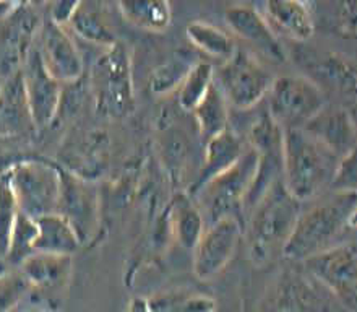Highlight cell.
Returning a JSON list of instances; mask_svg holds the SVG:
<instances>
[{
  "label": "cell",
  "mask_w": 357,
  "mask_h": 312,
  "mask_svg": "<svg viewBox=\"0 0 357 312\" xmlns=\"http://www.w3.org/2000/svg\"><path fill=\"white\" fill-rule=\"evenodd\" d=\"M356 192H331L314 207L302 210L282 257L294 262H304L331 247L346 244L354 232Z\"/></svg>",
  "instance_id": "1"
},
{
  "label": "cell",
  "mask_w": 357,
  "mask_h": 312,
  "mask_svg": "<svg viewBox=\"0 0 357 312\" xmlns=\"http://www.w3.org/2000/svg\"><path fill=\"white\" fill-rule=\"evenodd\" d=\"M278 179L249 210L245 239L252 264L265 267L282 255L302 208Z\"/></svg>",
  "instance_id": "2"
},
{
  "label": "cell",
  "mask_w": 357,
  "mask_h": 312,
  "mask_svg": "<svg viewBox=\"0 0 357 312\" xmlns=\"http://www.w3.org/2000/svg\"><path fill=\"white\" fill-rule=\"evenodd\" d=\"M340 158L304 128L282 131L281 179L297 202L314 200L330 189Z\"/></svg>",
  "instance_id": "3"
},
{
  "label": "cell",
  "mask_w": 357,
  "mask_h": 312,
  "mask_svg": "<svg viewBox=\"0 0 357 312\" xmlns=\"http://www.w3.org/2000/svg\"><path fill=\"white\" fill-rule=\"evenodd\" d=\"M91 93L96 111L104 117L123 119L135 109L132 54L126 44L117 41L104 49L91 68Z\"/></svg>",
  "instance_id": "4"
},
{
  "label": "cell",
  "mask_w": 357,
  "mask_h": 312,
  "mask_svg": "<svg viewBox=\"0 0 357 312\" xmlns=\"http://www.w3.org/2000/svg\"><path fill=\"white\" fill-rule=\"evenodd\" d=\"M257 163H259L257 153L247 143L245 151L234 166L213 177L192 195L188 194L195 200L203 220L208 221V225L221 218H237V213L244 210L245 200L257 176Z\"/></svg>",
  "instance_id": "5"
},
{
  "label": "cell",
  "mask_w": 357,
  "mask_h": 312,
  "mask_svg": "<svg viewBox=\"0 0 357 312\" xmlns=\"http://www.w3.org/2000/svg\"><path fill=\"white\" fill-rule=\"evenodd\" d=\"M5 171L20 211L34 220L57 211L61 168L44 160H23Z\"/></svg>",
  "instance_id": "6"
},
{
  "label": "cell",
  "mask_w": 357,
  "mask_h": 312,
  "mask_svg": "<svg viewBox=\"0 0 357 312\" xmlns=\"http://www.w3.org/2000/svg\"><path fill=\"white\" fill-rule=\"evenodd\" d=\"M266 112L282 131L302 128L326 106L325 93L305 75L273 78Z\"/></svg>",
  "instance_id": "7"
},
{
  "label": "cell",
  "mask_w": 357,
  "mask_h": 312,
  "mask_svg": "<svg viewBox=\"0 0 357 312\" xmlns=\"http://www.w3.org/2000/svg\"><path fill=\"white\" fill-rule=\"evenodd\" d=\"M215 82L229 106L249 111L265 100L273 77L255 54L237 47L215 72Z\"/></svg>",
  "instance_id": "8"
},
{
  "label": "cell",
  "mask_w": 357,
  "mask_h": 312,
  "mask_svg": "<svg viewBox=\"0 0 357 312\" xmlns=\"http://www.w3.org/2000/svg\"><path fill=\"white\" fill-rule=\"evenodd\" d=\"M56 213L70 223L82 247L91 244L101 230V195L98 186L88 177L61 168V195Z\"/></svg>",
  "instance_id": "9"
},
{
  "label": "cell",
  "mask_w": 357,
  "mask_h": 312,
  "mask_svg": "<svg viewBox=\"0 0 357 312\" xmlns=\"http://www.w3.org/2000/svg\"><path fill=\"white\" fill-rule=\"evenodd\" d=\"M356 244L346 242L326 249L304 260V267L312 278L325 288L343 308L356 309Z\"/></svg>",
  "instance_id": "10"
},
{
  "label": "cell",
  "mask_w": 357,
  "mask_h": 312,
  "mask_svg": "<svg viewBox=\"0 0 357 312\" xmlns=\"http://www.w3.org/2000/svg\"><path fill=\"white\" fill-rule=\"evenodd\" d=\"M242 235L239 218L227 216L208 225L192 251L197 278L206 281L220 275L234 257Z\"/></svg>",
  "instance_id": "11"
},
{
  "label": "cell",
  "mask_w": 357,
  "mask_h": 312,
  "mask_svg": "<svg viewBox=\"0 0 357 312\" xmlns=\"http://www.w3.org/2000/svg\"><path fill=\"white\" fill-rule=\"evenodd\" d=\"M43 20L31 3H20L0 22V78H8L22 68L36 43Z\"/></svg>",
  "instance_id": "12"
},
{
  "label": "cell",
  "mask_w": 357,
  "mask_h": 312,
  "mask_svg": "<svg viewBox=\"0 0 357 312\" xmlns=\"http://www.w3.org/2000/svg\"><path fill=\"white\" fill-rule=\"evenodd\" d=\"M36 41L34 46L43 66L59 83L67 85L80 80L85 62L66 27L54 23L49 18L43 20Z\"/></svg>",
  "instance_id": "13"
},
{
  "label": "cell",
  "mask_w": 357,
  "mask_h": 312,
  "mask_svg": "<svg viewBox=\"0 0 357 312\" xmlns=\"http://www.w3.org/2000/svg\"><path fill=\"white\" fill-rule=\"evenodd\" d=\"M24 95L34 128L51 126L62 104V83H59L43 66L36 46L31 47L20 68Z\"/></svg>",
  "instance_id": "14"
},
{
  "label": "cell",
  "mask_w": 357,
  "mask_h": 312,
  "mask_svg": "<svg viewBox=\"0 0 357 312\" xmlns=\"http://www.w3.org/2000/svg\"><path fill=\"white\" fill-rule=\"evenodd\" d=\"M226 23L242 41L273 62L284 64L287 52L265 15L255 5L237 3L226 10Z\"/></svg>",
  "instance_id": "15"
},
{
  "label": "cell",
  "mask_w": 357,
  "mask_h": 312,
  "mask_svg": "<svg viewBox=\"0 0 357 312\" xmlns=\"http://www.w3.org/2000/svg\"><path fill=\"white\" fill-rule=\"evenodd\" d=\"M299 62L307 72V78L324 90H333L336 95L354 100L356 67L348 57L336 52H321L314 47H304L299 52Z\"/></svg>",
  "instance_id": "16"
},
{
  "label": "cell",
  "mask_w": 357,
  "mask_h": 312,
  "mask_svg": "<svg viewBox=\"0 0 357 312\" xmlns=\"http://www.w3.org/2000/svg\"><path fill=\"white\" fill-rule=\"evenodd\" d=\"M302 128L338 158L356 151V124L348 107L325 106Z\"/></svg>",
  "instance_id": "17"
},
{
  "label": "cell",
  "mask_w": 357,
  "mask_h": 312,
  "mask_svg": "<svg viewBox=\"0 0 357 312\" xmlns=\"http://www.w3.org/2000/svg\"><path fill=\"white\" fill-rule=\"evenodd\" d=\"M245 148L247 143H244V140L231 128L208 138L205 150H203L200 171H198L195 181L192 182L188 194L192 195L193 192H197L208 181H211L213 177L220 176L221 172L234 166L239 161L242 153L245 151Z\"/></svg>",
  "instance_id": "18"
},
{
  "label": "cell",
  "mask_w": 357,
  "mask_h": 312,
  "mask_svg": "<svg viewBox=\"0 0 357 312\" xmlns=\"http://www.w3.org/2000/svg\"><path fill=\"white\" fill-rule=\"evenodd\" d=\"M314 5L307 2H275L265 3V18L276 36H286L294 43H305L315 33Z\"/></svg>",
  "instance_id": "19"
},
{
  "label": "cell",
  "mask_w": 357,
  "mask_h": 312,
  "mask_svg": "<svg viewBox=\"0 0 357 312\" xmlns=\"http://www.w3.org/2000/svg\"><path fill=\"white\" fill-rule=\"evenodd\" d=\"M34 128L20 70L0 85V137H15Z\"/></svg>",
  "instance_id": "20"
},
{
  "label": "cell",
  "mask_w": 357,
  "mask_h": 312,
  "mask_svg": "<svg viewBox=\"0 0 357 312\" xmlns=\"http://www.w3.org/2000/svg\"><path fill=\"white\" fill-rule=\"evenodd\" d=\"M20 274L26 278L29 288L47 295L57 293L70 278L72 257L34 252L20 265Z\"/></svg>",
  "instance_id": "21"
},
{
  "label": "cell",
  "mask_w": 357,
  "mask_h": 312,
  "mask_svg": "<svg viewBox=\"0 0 357 312\" xmlns=\"http://www.w3.org/2000/svg\"><path fill=\"white\" fill-rule=\"evenodd\" d=\"M66 28H70L78 38L104 49L117 43L116 33L109 23L106 5L99 2H78Z\"/></svg>",
  "instance_id": "22"
},
{
  "label": "cell",
  "mask_w": 357,
  "mask_h": 312,
  "mask_svg": "<svg viewBox=\"0 0 357 312\" xmlns=\"http://www.w3.org/2000/svg\"><path fill=\"white\" fill-rule=\"evenodd\" d=\"M38 239L34 252L52 255L72 257L80 251L82 242L66 218L59 213H51L36 218Z\"/></svg>",
  "instance_id": "23"
},
{
  "label": "cell",
  "mask_w": 357,
  "mask_h": 312,
  "mask_svg": "<svg viewBox=\"0 0 357 312\" xmlns=\"http://www.w3.org/2000/svg\"><path fill=\"white\" fill-rule=\"evenodd\" d=\"M171 223L177 244L185 251H193L206 228L200 208L185 192H178L174 197L171 207Z\"/></svg>",
  "instance_id": "24"
},
{
  "label": "cell",
  "mask_w": 357,
  "mask_h": 312,
  "mask_svg": "<svg viewBox=\"0 0 357 312\" xmlns=\"http://www.w3.org/2000/svg\"><path fill=\"white\" fill-rule=\"evenodd\" d=\"M271 312H315L324 309L319 293L301 275L282 276L275 296Z\"/></svg>",
  "instance_id": "25"
},
{
  "label": "cell",
  "mask_w": 357,
  "mask_h": 312,
  "mask_svg": "<svg viewBox=\"0 0 357 312\" xmlns=\"http://www.w3.org/2000/svg\"><path fill=\"white\" fill-rule=\"evenodd\" d=\"M198 61L200 57L190 49H177L172 52L165 62L151 72L150 80H148L151 95L166 96L174 93Z\"/></svg>",
  "instance_id": "26"
},
{
  "label": "cell",
  "mask_w": 357,
  "mask_h": 312,
  "mask_svg": "<svg viewBox=\"0 0 357 312\" xmlns=\"http://www.w3.org/2000/svg\"><path fill=\"white\" fill-rule=\"evenodd\" d=\"M119 12L133 27L151 33H162L172 23V8L165 0H142V2L117 3Z\"/></svg>",
  "instance_id": "27"
},
{
  "label": "cell",
  "mask_w": 357,
  "mask_h": 312,
  "mask_svg": "<svg viewBox=\"0 0 357 312\" xmlns=\"http://www.w3.org/2000/svg\"><path fill=\"white\" fill-rule=\"evenodd\" d=\"M187 38L197 51L221 62H226L237 49L231 34L202 20H195L187 24Z\"/></svg>",
  "instance_id": "28"
},
{
  "label": "cell",
  "mask_w": 357,
  "mask_h": 312,
  "mask_svg": "<svg viewBox=\"0 0 357 312\" xmlns=\"http://www.w3.org/2000/svg\"><path fill=\"white\" fill-rule=\"evenodd\" d=\"M192 114L195 119L197 128L206 140L229 128V104L222 96L216 82L213 83L210 91L206 93V96L203 98Z\"/></svg>",
  "instance_id": "29"
},
{
  "label": "cell",
  "mask_w": 357,
  "mask_h": 312,
  "mask_svg": "<svg viewBox=\"0 0 357 312\" xmlns=\"http://www.w3.org/2000/svg\"><path fill=\"white\" fill-rule=\"evenodd\" d=\"M215 68L210 62L198 61L195 66L190 68L181 85L176 90L177 93V104L182 111L193 112L198 104L202 103L206 93L215 83Z\"/></svg>",
  "instance_id": "30"
},
{
  "label": "cell",
  "mask_w": 357,
  "mask_h": 312,
  "mask_svg": "<svg viewBox=\"0 0 357 312\" xmlns=\"http://www.w3.org/2000/svg\"><path fill=\"white\" fill-rule=\"evenodd\" d=\"M38 239L36 220L20 211L10 232L7 251H5V264L20 267L29 255L34 254V246Z\"/></svg>",
  "instance_id": "31"
},
{
  "label": "cell",
  "mask_w": 357,
  "mask_h": 312,
  "mask_svg": "<svg viewBox=\"0 0 357 312\" xmlns=\"http://www.w3.org/2000/svg\"><path fill=\"white\" fill-rule=\"evenodd\" d=\"M153 312H216V299L197 291H177L148 299Z\"/></svg>",
  "instance_id": "32"
},
{
  "label": "cell",
  "mask_w": 357,
  "mask_h": 312,
  "mask_svg": "<svg viewBox=\"0 0 357 312\" xmlns=\"http://www.w3.org/2000/svg\"><path fill=\"white\" fill-rule=\"evenodd\" d=\"M18 213L20 208L10 186L8 174L7 171H3L0 172V257H3L7 251L10 232H12Z\"/></svg>",
  "instance_id": "33"
},
{
  "label": "cell",
  "mask_w": 357,
  "mask_h": 312,
  "mask_svg": "<svg viewBox=\"0 0 357 312\" xmlns=\"http://www.w3.org/2000/svg\"><path fill=\"white\" fill-rule=\"evenodd\" d=\"M29 290V283L20 272H3L0 275V312H12Z\"/></svg>",
  "instance_id": "34"
},
{
  "label": "cell",
  "mask_w": 357,
  "mask_h": 312,
  "mask_svg": "<svg viewBox=\"0 0 357 312\" xmlns=\"http://www.w3.org/2000/svg\"><path fill=\"white\" fill-rule=\"evenodd\" d=\"M357 172H356V151L340 158L336 165L333 179H331V192H356Z\"/></svg>",
  "instance_id": "35"
},
{
  "label": "cell",
  "mask_w": 357,
  "mask_h": 312,
  "mask_svg": "<svg viewBox=\"0 0 357 312\" xmlns=\"http://www.w3.org/2000/svg\"><path fill=\"white\" fill-rule=\"evenodd\" d=\"M336 29L344 36H354L356 33V3H338L335 12Z\"/></svg>",
  "instance_id": "36"
},
{
  "label": "cell",
  "mask_w": 357,
  "mask_h": 312,
  "mask_svg": "<svg viewBox=\"0 0 357 312\" xmlns=\"http://www.w3.org/2000/svg\"><path fill=\"white\" fill-rule=\"evenodd\" d=\"M78 2H54L49 5V20L54 23L67 27L70 22L73 12H75Z\"/></svg>",
  "instance_id": "37"
},
{
  "label": "cell",
  "mask_w": 357,
  "mask_h": 312,
  "mask_svg": "<svg viewBox=\"0 0 357 312\" xmlns=\"http://www.w3.org/2000/svg\"><path fill=\"white\" fill-rule=\"evenodd\" d=\"M127 312H153V311L146 298H133L130 303H128Z\"/></svg>",
  "instance_id": "38"
},
{
  "label": "cell",
  "mask_w": 357,
  "mask_h": 312,
  "mask_svg": "<svg viewBox=\"0 0 357 312\" xmlns=\"http://www.w3.org/2000/svg\"><path fill=\"white\" fill-rule=\"evenodd\" d=\"M17 5L18 2H0V22H2L3 18H7L8 15L17 8Z\"/></svg>",
  "instance_id": "39"
},
{
  "label": "cell",
  "mask_w": 357,
  "mask_h": 312,
  "mask_svg": "<svg viewBox=\"0 0 357 312\" xmlns=\"http://www.w3.org/2000/svg\"><path fill=\"white\" fill-rule=\"evenodd\" d=\"M3 272H7V264H5L3 257H0V275H2Z\"/></svg>",
  "instance_id": "40"
},
{
  "label": "cell",
  "mask_w": 357,
  "mask_h": 312,
  "mask_svg": "<svg viewBox=\"0 0 357 312\" xmlns=\"http://www.w3.org/2000/svg\"><path fill=\"white\" fill-rule=\"evenodd\" d=\"M24 312H38V311H24Z\"/></svg>",
  "instance_id": "41"
},
{
  "label": "cell",
  "mask_w": 357,
  "mask_h": 312,
  "mask_svg": "<svg viewBox=\"0 0 357 312\" xmlns=\"http://www.w3.org/2000/svg\"><path fill=\"white\" fill-rule=\"evenodd\" d=\"M0 85H2V78H0Z\"/></svg>",
  "instance_id": "42"
}]
</instances>
